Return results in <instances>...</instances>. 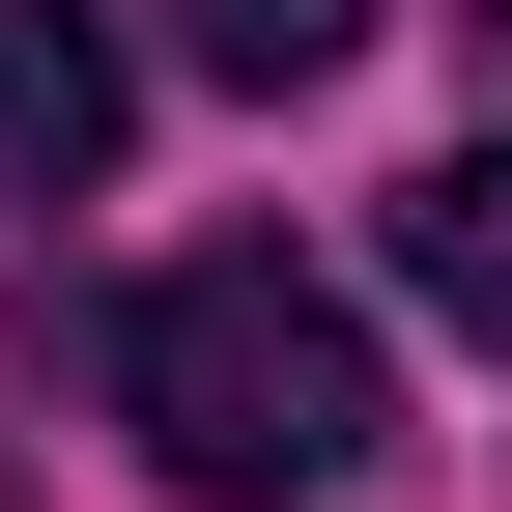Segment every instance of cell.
Segmentation results:
<instances>
[{
  "mask_svg": "<svg viewBox=\"0 0 512 512\" xmlns=\"http://www.w3.org/2000/svg\"><path fill=\"white\" fill-rule=\"evenodd\" d=\"M114 427H143L200 512H313V484H370V313L313 285V256H171L143 313H114Z\"/></svg>",
  "mask_w": 512,
  "mask_h": 512,
  "instance_id": "obj_1",
  "label": "cell"
},
{
  "mask_svg": "<svg viewBox=\"0 0 512 512\" xmlns=\"http://www.w3.org/2000/svg\"><path fill=\"white\" fill-rule=\"evenodd\" d=\"M114 114H143V57H114V0H0V200H86Z\"/></svg>",
  "mask_w": 512,
  "mask_h": 512,
  "instance_id": "obj_2",
  "label": "cell"
},
{
  "mask_svg": "<svg viewBox=\"0 0 512 512\" xmlns=\"http://www.w3.org/2000/svg\"><path fill=\"white\" fill-rule=\"evenodd\" d=\"M399 285L456 313V342L512 370V143H456V171H399Z\"/></svg>",
  "mask_w": 512,
  "mask_h": 512,
  "instance_id": "obj_3",
  "label": "cell"
},
{
  "mask_svg": "<svg viewBox=\"0 0 512 512\" xmlns=\"http://www.w3.org/2000/svg\"><path fill=\"white\" fill-rule=\"evenodd\" d=\"M171 57L285 114V86H342V57H370V0H171Z\"/></svg>",
  "mask_w": 512,
  "mask_h": 512,
  "instance_id": "obj_4",
  "label": "cell"
},
{
  "mask_svg": "<svg viewBox=\"0 0 512 512\" xmlns=\"http://www.w3.org/2000/svg\"><path fill=\"white\" fill-rule=\"evenodd\" d=\"M484 57H512V0H484Z\"/></svg>",
  "mask_w": 512,
  "mask_h": 512,
  "instance_id": "obj_5",
  "label": "cell"
}]
</instances>
